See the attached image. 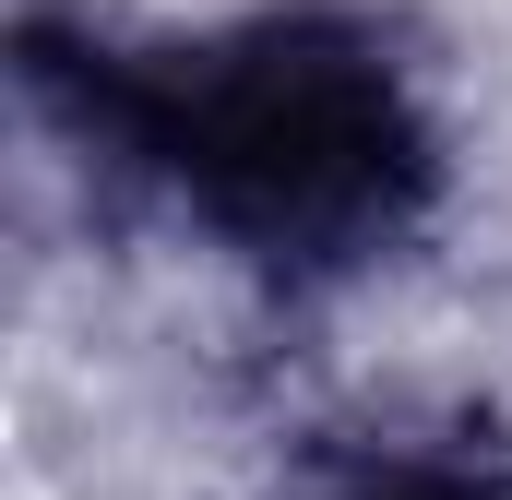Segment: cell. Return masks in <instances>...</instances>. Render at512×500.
<instances>
[{
	"label": "cell",
	"mask_w": 512,
	"mask_h": 500,
	"mask_svg": "<svg viewBox=\"0 0 512 500\" xmlns=\"http://www.w3.org/2000/svg\"><path fill=\"white\" fill-rule=\"evenodd\" d=\"M286 500H512V441L453 405H393L298 453Z\"/></svg>",
	"instance_id": "7a4b0ae2"
},
{
	"label": "cell",
	"mask_w": 512,
	"mask_h": 500,
	"mask_svg": "<svg viewBox=\"0 0 512 500\" xmlns=\"http://www.w3.org/2000/svg\"><path fill=\"white\" fill-rule=\"evenodd\" d=\"M36 108L155 215L274 286H346L441 215L453 131L370 12H239L203 36H36Z\"/></svg>",
	"instance_id": "6da1fadb"
}]
</instances>
